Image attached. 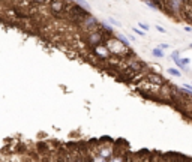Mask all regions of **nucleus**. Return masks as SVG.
I'll return each instance as SVG.
<instances>
[{
	"label": "nucleus",
	"mask_w": 192,
	"mask_h": 162,
	"mask_svg": "<svg viewBox=\"0 0 192 162\" xmlns=\"http://www.w3.org/2000/svg\"><path fill=\"white\" fill-rule=\"evenodd\" d=\"M108 50H110V53L119 54V56H125L126 53H131L129 47H126V45L122 44L119 39H117V41H110V42H108Z\"/></svg>",
	"instance_id": "1"
},
{
	"label": "nucleus",
	"mask_w": 192,
	"mask_h": 162,
	"mask_svg": "<svg viewBox=\"0 0 192 162\" xmlns=\"http://www.w3.org/2000/svg\"><path fill=\"white\" fill-rule=\"evenodd\" d=\"M146 80L150 81V83H153V84H156V86H161V87L167 84V80H165L161 74H156V72H149V74H146Z\"/></svg>",
	"instance_id": "2"
},
{
	"label": "nucleus",
	"mask_w": 192,
	"mask_h": 162,
	"mask_svg": "<svg viewBox=\"0 0 192 162\" xmlns=\"http://www.w3.org/2000/svg\"><path fill=\"white\" fill-rule=\"evenodd\" d=\"M152 54H153L155 57H158V59H164V57H165V53H164V50H161L159 47L153 48V50H152Z\"/></svg>",
	"instance_id": "3"
},
{
	"label": "nucleus",
	"mask_w": 192,
	"mask_h": 162,
	"mask_svg": "<svg viewBox=\"0 0 192 162\" xmlns=\"http://www.w3.org/2000/svg\"><path fill=\"white\" fill-rule=\"evenodd\" d=\"M167 72L170 74L171 77H182V71H180V69H177V68H170Z\"/></svg>",
	"instance_id": "4"
},
{
	"label": "nucleus",
	"mask_w": 192,
	"mask_h": 162,
	"mask_svg": "<svg viewBox=\"0 0 192 162\" xmlns=\"http://www.w3.org/2000/svg\"><path fill=\"white\" fill-rule=\"evenodd\" d=\"M108 162H125V156H123V155H116V156H113Z\"/></svg>",
	"instance_id": "5"
},
{
	"label": "nucleus",
	"mask_w": 192,
	"mask_h": 162,
	"mask_svg": "<svg viewBox=\"0 0 192 162\" xmlns=\"http://www.w3.org/2000/svg\"><path fill=\"white\" fill-rule=\"evenodd\" d=\"M117 39H119L120 42H122V44H125L126 47H129V41H128V38H126L125 35H119V36H117Z\"/></svg>",
	"instance_id": "6"
},
{
	"label": "nucleus",
	"mask_w": 192,
	"mask_h": 162,
	"mask_svg": "<svg viewBox=\"0 0 192 162\" xmlns=\"http://www.w3.org/2000/svg\"><path fill=\"white\" fill-rule=\"evenodd\" d=\"M51 9H53L54 12H59V11H62V3H59V2H54V3L51 5Z\"/></svg>",
	"instance_id": "7"
},
{
	"label": "nucleus",
	"mask_w": 192,
	"mask_h": 162,
	"mask_svg": "<svg viewBox=\"0 0 192 162\" xmlns=\"http://www.w3.org/2000/svg\"><path fill=\"white\" fill-rule=\"evenodd\" d=\"M92 162H108V161H107L105 158H102V156H99V155H98V156H95V158H93V161H92Z\"/></svg>",
	"instance_id": "8"
},
{
	"label": "nucleus",
	"mask_w": 192,
	"mask_h": 162,
	"mask_svg": "<svg viewBox=\"0 0 192 162\" xmlns=\"http://www.w3.org/2000/svg\"><path fill=\"white\" fill-rule=\"evenodd\" d=\"M182 60V65L185 66V68H188V65H191V59L189 57H183V59H180Z\"/></svg>",
	"instance_id": "9"
},
{
	"label": "nucleus",
	"mask_w": 192,
	"mask_h": 162,
	"mask_svg": "<svg viewBox=\"0 0 192 162\" xmlns=\"http://www.w3.org/2000/svg\"><path fill=\"white\" fill-rule=\"evenodd\" d=\"M138 27H141L143 32H147L149 30V24H146V23H138Z\"/></svg>",
	"instance_id": "10"
},
{
	"label": "nucleus",
	"mask_w": 192,
	"mask_h": 162,
	"mask_svg": "<svg viewBox=\"0 0 192 162\" xmlns=\"http://www.w3.org/2000/svg\"><path fill=\"white\" fill-rule=\"evenodd\" d=\"M171 59H173L174 62L179 60V59H180V53H179V51H173V53H171Z\"/></svg>",
	"instance_id": "11"
},
{
	"label": "nucleus",
	"mask_w": 192,
	"mask_h": 162,
	"mask_svg": "<svg viewBox=\"0 0 192 162\" xmlns=\"http://www.w3.org/2000/svg\"><path fill=\"white\" fill-rule=\"evenodd\" d=\"M77 2H78V3L81 5V6H84L86 9H89V3L86 2V0H77Z\"/></svg>",
	"instance_id": "12"
},
{
	"label": "nucleus",
	"mask_w": 192,
	"mask_h": 162,
	"mask_svg": "<svg viewBox=\"0 0 192 162\" xmlns=\"http://www.w3.org/2000/svg\"><path fill=\"white\" fill-rule=\"evenodd\" d=\"M158 47H159L161 50H167V48H170V45H168V44H159Z\"/></svg>",
	"instance_id": "13"
},
{
	"label": "nucleus",
	"mask_w": 192,
	"mask_h": 162,
	"mask_svg": "<svg viewBox=\"0 0 192 162\" xmlns=\"http://www.w3.org/2000/svg\"><path fill=\"white\" fill-rule=\"evenodd\" d=\"M156 30H158L159 33H167V30H165L162 26H156Z\"/></svg>",
	"instance_id": "14"
},
{
	"label": "nucleus",
	"mask_w": 192,
	"mask_h": 162,
	"mask_svg": "<svg viewBox=\"0 0 192 162\" xmlns=\"http://www.w3.org/2000/svg\"><path fill=\"white\" fill-rule=\"evenodd\" d=\"M132 30H134L138 36H144V32H143V30H138V29H132Z\"/></svg>",
	"instance_id": "15"
},
{
	"label": "nucleus",
	"mask_w": 192,
	"mask_h": 162,
	"mask_svg": "<svg viewBox=\"0 0 192 162\" xmlns=\"http://www.w3.org/2000/svg\"><path fill=\"white\" fill-rule=\"evenodd\" d=\"M110 23H111V24H114V26H120V23H119V21H116L114 18H110Z\"/></svg>",
	"instance_id": "16"
},
{
	"label": "nucleus",
	"mask_w": 192,
	"mask_h": 162,
	"mask_svg": "<svg viewBox=\"0 0 192 162\" xmlns=\"http://www.w3.org/2000/svg\"><path fill=\"white\" fill-rule=\"evenodd\" d=\"M185 30H186V32H192V27H191V26H186Z\"/></svg>",
	"instance_id": "17"
},
{
	"label": "nucleus",
	"mask_w": 192,
	"mask_h": 162,
	"mask_svg": "<svg viewBox=\"0 0 192 162\" xmlns=\"http://www.w3.org/2000/svg\"><path fill=\"white\" fill-rule=\"evenodd\" d=\"M143 2H146V3H149V2H150V0H143Z\"/></svg>",
	"instance_id": "18"
},
{
	"label": "nucleus",
	"mask_w": 192,
	"mask_h": 162,
	"mask_svg": "<svg viewBox=\"0 0 192 162\" xmlns=\"http://www.w3.org/2000/svg\"><path fill=\"white\" fill-rule=\"evenodd\" d=\"M189 48H192V44H189Z\"/></svg>",
	"instance_id": "19"
}]
</instances>
